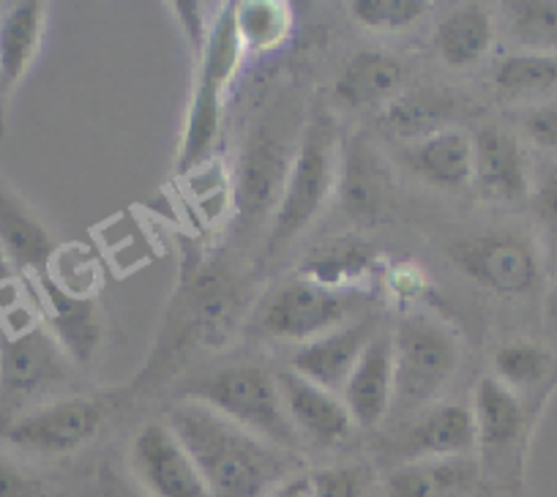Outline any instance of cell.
Instances as JSON below:
<instances>
[{
	"label": "cell",
	"mask_w": 557,
	"mask_h": 497,
	"mask_svg": "<svg viewBox=\"0 0 557 497\" xmlns=\"http://www.w3.org/2000/svg\"><path fill=\"white\" fill-rule=\"evenodd\" d=\"M347 312L350 296L345 290H329L309 279H293L262 298L255 325L262 336L296 341L301 347L345 325Z\"/></svg>",
	"instance_id": "6"
},
{
	"label": "cell",
	"mask_w": 557,
	"mask_h": 497,
	"mask_svg": "<svg viewBox=\"0 0 557 497\" xmlns=\"http://www.w3.org/2000/svg\"><path fill=\"white\" fill-rule=\"evenodd\" d=\"M235 25L246 50L271 52L293 34V9L285 0H240Z\"/></svg>",
	"instance_id": "31"
},
{
	"label": "cell",
	"mask_w": 557,
	"mask_h": 497,
	"mask_svg": "<svg viewBox=\"0 0 557 497\" xmlns=\"http://www.w3.org/2000/svg\"><path fill=\"white\" fill-rule=\"evenodd\" d=\"M339 170V137L331 117H318L307 126L287 173L285 191L271 219L268 252H278L298 238L323 213Z\"/></svg>",
	"instance_id": "3"
},
{
	"label": "cell",
	"mask_w": 557,
	"mask_h": 497,
	"mask_svg": "<svg viewBox=\"0 0 557 497\" xmlns=\"http://www.w3.org/2000/svg\"><path fill=\"white\" fill-rule=\"evenodd\" d=\"M454 112V101L437 90H412V94L391 99L383 112L385 129L401 140H424L435 132L446 129L448 115Z\"/></svg>",
	"instance_id": "28"
},
{
	"label": "cell",
	"mask_w": 557,
	"mask_h": 497,
	"mask_svg": "<svg viewBox=\"0 0 557 497\" xmlns=\"http://www.w3.org/2000/svg\"><path fill=\"white\" fill-rule=\"evenodd\" d=\"M479 464L473 457L410 459L385 479V497H475Z\"/></svg>",
	"instance_id": "18"
},
{
	"label": "cell",
	"mask_w": 557,
	"mask_h": 497,
	"mask_svg": "<svg viewBox=\"0 0 557 497\" xmlns=\"http://www.w3.org/2000/svg\"><path fill=\"white\" fill-rule=\"evenodd\" d=\"M134 479L151 497H213L168 424H146L128 451Z\"/></svg>",
	"instance_id": "9"
},
{
	"label": "cell",
	"mask_w": 557,
	"mask_h": 497,
	"mask_svg": "<svg viewBox=\"0 0 557 497\" xmlns=\"http://www.w3.org/2000/svg\"><path fill=\"white\" fill-rule=\"evenodd\" d=\"M347 9L361 28L396 34L416 25L432 7L426 0H352Z\"/></svg>",
	"instance_id": "33"
},
{
	"label": "cell",
	"mask_w": 557,
	"mask_h": 497,
	"mask_svg": "<svg viewBox=\"0 0 557 497\" xmlns=\"http://www.w3.org/2000/svg\"><path fill=\"white\" fill-rule=\"evenodd\" d=\"M342 208L361 227L388 222L394 211V175L383 153L367 140L356 137L342 153L339 175Z\"/></svg>",
	"instance_id": "12"
},
{
	"label": "cell",
	"mask_w": 557,
	"mask_h": 497,
	"mask_svg": "<svg viewBox=\"0 0 557 497\" xmlns=\"http://www.w3.org/2000/svg\"><path fill=\"white\" fill-rule=\"evenodd\" d=\"M268 497H312V479L304 473L293 475L285 484H278Z\"/></svg>",
	"instance_id": "40"
},
{
	"label": "cell",
	"mask_w": 557,
	"mask_h": 497,
	"mask_svg": "<svg viewBox=\"0 0 557 497\" xmlns=\"http://www.w3.org/2000/svg\"><path fill=\"white\" fill-rule=\"evenodd\" d=\"M290 164L293 157L287 153V146L271 132L260 129L251 137L233 178V208L244 222H257L268 213L273 216L278 197L285 191Z\"/></svg>",
	"instance_id": "10"
},
{
	"label": "cell",
	"mask_w": 557,
	"mask_h": 497,
	"mask_svg": "<svg viewBox=\"0 0 557 497\" xmlns=\"http://www.w3.org/2000/svg\"><path fill=\"white\" fill-rule=\"evenodd\" d=\"M533 208H535V216L557 233V167L546 170L541 175V181L535 184L533 189Z\"/></svg>",
	"instance_id": "38"
},
{
	"label": "cell",
	"mask_w": 557,
	"mask_h": 497,
	"mask_svg": "<svg viewBox=\"0 0 557 497\" xmlns=\"http://www.w3.org/2000/svg\"><path fill=\"white\" fill-rule=\"evenodd\" d=\"M312 497H361V475L352 468H329L309 475Z\"/></svg>",
	"instance_id": "36"
},
{
	"label": "cell",
	"mask_w": 557,
	"mask_h": 497,
	"mask_svg": "<svg viewBox=\"0 0 557 497\" xmlns=\"http://www.w3.org/2000/svg\"><path fill=\"white\" fill-rule=\"evenodd\" d=\"M189 184V197L197 206V211L206 216V222H219L233 206V175L224 167L222 159L213 157L195 173L186 175Z\"/></svg>",
	"instance_id": "32"
},
{
	"label": "cell",
	"mask_w": 557,
	"mask_h": 497,
	"mask_svg": "<svg viewBox=\"0 0 557 497\" xmlns=\"http://www.w3.org/2000/svg\"><path fill=\"white\" fill-rule=\"evenodd\" d=\"M492 88L506 101H528L530 107L552 101L557 94V58L539 52H511L492 72Z\"/></svg>",
	"instance_id": "26"
},
{
	"label": "cell",
	"mask_w": 557,
	"mask_h": 497,
	"mask_svg": "<svg viewBox=\"0 0 557 497\" xmlns=\"http://www.w3.org/2000/svg\"><path fill=\"white\" fill-rule=\"evenodd\" d=\"M388 282V290L394 296V301L399 303V309H410V303L421 301L424 293L430 290V279H426V271L418 263H396L394 269L385 274Z\"/></svg>",
	"instance_id": "35"
},
{
	"label": "cell",
	"mask_w": 557,
	"mask_h": 497,
	"mask_svg": "<svg viewBox=\"0 0 557 497\" xmlns=\"http://www.w3.org/2000/svg\"><path fill=\"white\" fill-rule=\"evenodd\" d=\"M479 443L473 410L468 405L443 402L432 408L410 432L412 459L470 457Z\"/></svg>",
	"instance_id": "23"
},
{
	"label": "cell",
	"mask_w": 557,
	"mask_h": 497,
	"mask_svg": "<svg viewBox=\"0 0 557 497\" xmlns=\"http://www.w3.org/2000/svg\"><path fill=\"white\" fill-rule=\"evenodd\" d=\"M184 399L208 405L240 430L278 448L296 451L301 446V435L287 415L276 377L262 366L240 363V366L219 369L213 375L191 383L184 392Z\"/></svg>",
	"instance_id": "2"
},
{
	"label": "cell",
	"mask_w": 557,
	"mask_h": 497,
	"mask_svg": "<svg viewBox=\"0 0 557 497\" xmlns=\"http://www.w3.org/2000/svg\"><path fill=\"white\" fill-rule=\"evenodd\" d=\"M282 402H285L287 415L293 426L301 435V440L320 443V446H336L347 440L352 432V419L347 413L345 402L334 392L314 386L307 377L296 372H278L276 375Z\"/></svg>",
	"instance_id": "15"
},
{
	"label": "cell",
	"mask_w": 557,
	"mask_h": 497,
	"mask_svg": "<svg viewBox=\"0 0 557 497\" xmlns=\"http://www.w3.org/2000/svg\"><path fill=\"white\" fill-rule=\"evenodd\" d=\"M374 336V325L361 320V323L339 325L329 331L320 339L307 341L293 352V372L307 377L314 386L325 392H342L356 369L358 358L363 356L367 345Z\"/></svg>",
	"instance_id": "16"
},
{
	"label": "cell",
	"mask_w": 557,
	"mask_h": 497,
	"mask_svg": "<svg viewBox=\"0 0 557 497\" xmlns=\"http://www.w3.org/2000/svg\"><path fill=\"white\" fill-rule=\"evenodd\" d=\"M36 293L52 339L61 345L69 361L88 366L104 339V325L94 298L85 293H72L52 274L36 276Z\"/></svg>",
	"instance_id": "11"
},
{
	"label": "cell",
	"mask_w": 557,
	"mask_h": 497,
	"mask_svg": "<svg viewBox=\"0 0 557 497\" xmlns=\"http://www.w3.org/2000/svg\"><path fill=\"white\" fill-rule=\"evenodd\" d=\"M224 88L227 85L197 74L195 94H191L184 132H181L178 153H175V175H181V178H186V175L195 173L197 167L213 159L219 129H222Z\"/></svg>",
	"instance_id": "21"
},
{
	"label": "cell",
	"mask_w": 557,
	"mask_h": 497,
	"mask_svg": "<svg viewBox=\"0 0 557 497\" xmlns=\"http://www.w3.org/2000/svg\"><path fill=\"white\" fill-rule=\"evenodd\" d=\"M451 260L470 282L503 298L530 296L544 276L533 240L506 229L462 238L451 246Z\"/></svg>",
	"instance_id": "5"
},
{
	"label": "cell",
	"mask_w": 557,
	"mask_h": 497,
	"mask_svg": "<svg viewBox=\"0 0 557 497\" xmlns=\"http://www.w3.org/2000/svg\"><path fill=\"white\" fill-rule=\"evenodd\" d=\"M47 28V3L20 0L0 14V85L7 96L36 63Z\"/></svg>",
	"instance_id": "19"
},
{
	"label": "cell",
	"mask_w": 557,
	"mask_h": 497,
	"mask_svg": "<svg viewBox=\"0 0 557 497\" xmlns=\"http://www.w3.org/2000/svg\"><path fill=\"white\" fill-rule=\"evenodd\" d=\"M168 426L200 470L213 497H268L298 475L296 451L278 448L240 430L200 402H178L168 410Z\"/></svg>",
	"instance_id": "1"
},
{
	"label": "cell",
	"mask_w": 557,
	"mask_h": 497,
	"mask_svg": "<svg viewBox=\"0 0 557 497\" xmlns=\"http://www.w3.org/2000/svg\"><path fill=\"white\" fill-rule=\"evenodd\" d=\"M394 402L426 405L457 375L462 350L451 331L426 314H405L394 334Z\"/></svg>",
	"instance_id": "4"
},
{
	"label": "cell",
	"mask_w": 557,
	"mask_h": 497,
	"mask_svg": "<svg viewBox=\"0 0 557 497\" xmlns=\"http://www.w3.org/2000/svg\"><path fill=\"white\" fill-rule=\"evenodd\" d=\"M0 497H45V492L34 475L0 457Z\"/></svg>",
	"instance_id": "37"
},
{
	"label": "cell",
	"mask_w": 557,
	"mask_h": 497,
	"mask_svg": "<svg viewBox=\"0 0 557 497\" xmlns=\"http://www.w3.org/2000/svg\"><path fill=\"white\" fill-rule=\"evenodd\" d=\"M69 377V356L45 325H20L0 339V394L12 405L52 392Z\"/></svg>",
	"instance_id": "8"
},
{
	"label": "cell",
	"mask_w": 557,
	"mask_h": 497,
	"mask_svg": "<svg viewBox=\"0 0 557 497\" xmlns=\"http://www.w3.org/2000/svg\"><path fill=\"white\" fill-rule=\"evenodd\" d=\"M552 372H555V356L544 345L530 339L506 341L492 358V377L511 388L519 399L549 383Z\"/></svg>",
	"instance_id": "29"
},
{
	"label": "cell",
	"mask_w": 557,
	"mask_h": 497,
	"mask_svg": "<svg viewBox=\"0 0 557 497\" xmlns=\"http://www.w3.org/2000/svg\"><path fill=\"white\" fill-rule=\"evenodd\" d=\"M500 9L508 39L522 52L557 58V0H508Z\"/></svg>",
	"instance_id": "30"
},
{
	"label": "cell",
	"mask_w": 557,
	"mask_h": 497,
	"mask_svg": "<svg viewBox=\"0 0 557 497\" xmlns=\"http://www.w3.org/2000/svg\"><path fill=\"white\" fill-rule=\"evenodd\" d=\"M401 77H405V66L399 58L385 50H361L339 72L334 94L350 110H367V107L394 99Z\"/></svg>",
	"instance_id": "22"
},
{
	"label": "cell",
	"mask_w": 557,
	"mask_h": 497,
	"mask_svg": "<svg viewBox=\"0 0 557 497\" xmlns=\"http://www.w3.org/2000/svg\"><path fill=\"white\" fill-rule=\"evenodd\" d=\"M173 9H175V17H178L181 25H184V34L189 36L191 45H195L197 52H200L208 36L206 17H202L200 12L202 7L200 3H195V0H181V3H173Z\"/></svg>",
	"instance_id": "39"
},
{
	"label": "cell",
	"mask_w": 557,
	"mask_h": 497,
	"mask_svg": "<svg viewBox=\"0 0 557 497\" xmlns=\"http://www.w3.org/2000/svg\"><path fill=\"white\" fill-rule=\"evenodd\" d=\"M407 162L412 173L430 186L459 191L473 184V137L446 126L424 140L412 142Z\"/></svg>",
	"instance_id": "20"
},
{
	"label": "cell",
	"mask_w": 557,
	"mask_h": 497,
	"mask_svg": "<svg viewBox=\"0 0 557 497\" xmlns=\"http://www.w3.org/2000/svg\"><path fill=\"white\" fill-rule=\"evenodd\" d=\"M372 246L358 238H339L331 240L329 246H320L301 263V279L323 285L329 290H345L356 282L367 279L374 271Z\"/></svg>",
	"instance_id": "27"
},
{
	"label": "cell",
	"mask_w": 557,
	"mask_h": 497,
	"mask_svg": "<svg viewBox=\"0 0 557 497\" xmlns=\"http://www.w3.org/2000/svg\"><path fill=\"white\" fill-rule=\"evenodd\" d=\"M470 410H473L479 443L484 448L517 446L519 437L524 435V426H528L522 399L492 375L479 381Z\"/></svg>",
	"instance_id": "24"
},
{
	"label": "cell",
	"mask_w": 557,
	"mask_h": 497,
	"mask_svg": "<svg viewBox=\"0 0 557 497\" xmlns=\"http://www.w3.org/2000/svg\"><path fill=\"white\" fill-rule=\"evenodd\" d=\"M492 39H495L492 14L481 3H468L441 20L435 30V50L446 66L468 69L490 52Z\"/></svg>",
	"instance_id": "25"
},
{
	"label": "cell",
	"mask_w": 557,
	"mask_h": 497,
	"mask_svg": "<svg viewBox=\"0 0 557 497\" xmlns=\"http://www.w3.org/2000/svg\"><path fill=\"white\" fill-rule=\"evenodd\" d=\"M519 126L535 148L557 153V99L528 107L519 117Z\"/></svg>",
	"instance_id": "34"
},
{
	"label": "cell",
	"mask_w": 557,
	"mask_h": 497,
	"mask_svg": "<svg viewBox=\"0 0 557 497\" xmlns=\"http://www.w3.org/2000/svg\"><path fill=\"white\" fill-rule=\"evenodd\" d=\"M342 402L358 430H377L394 405V339L374 334L342 388Z\"/></svg>",
	"instance_id": "14"
},
{
	"label": "cell",
	"mask_w": 557,
	"mask_h": 497,
	"mask_svg": "<svg viewBox=\"0 0 557 497\" xmlns=\"http://www.w3.org/2000/svg\"><path fill=\"white\" fill-rule=\"evenodd\" d=\"M473 186L490 202H519L530 195L528 159L513 132L503 126L475 132Z\"/></svg>",
	"instance_id": "13"
},
{
	"label": "cell",
	"mask_w": 557,
	"mask_h": 497,
	"mask_svg": "<svg viewBox=\"0 0 557 497\" xmlns=\"http://www.w3.org/2000/svg\"><path fill=\"white\" fill-rule=\"evenodd\" d=\"M9 285H14V265H12V260L7 258V252L0 249V290Z\"/></svg>",
	"instance_id": "41"
},
{
	"label": "cell",
	"mask_w": 557,
	"mask_h": 497,
	"mask_svg": "<svg viewBox=\"0 0 557 497\" xmlns=\"http://www.w3.org/2000/svg\"><path fill=\"white\" fill-rule=\"evenodd\" d=\"M7 104H9V96H7V90H3V85H0V140H7V132H9Z\"/></svg>",
	"instance_id": "42"
},
{
	"label": "cell",
	"mask_w": 557,
	"mask_h": 497,
	"mask_svg": "<svg viewBox=\"0 0 557 497\" xmlns=\"http://www.w3.org/2000/svg\"><path fill=\"white\" fill-rule=\"evenodd\" d=\"M0 249L7 252L14 269L30 271L34 276L50 274L55 258V240L50 229L3 181H0Z\"/></svg>",
	"instance_id": "17"
},
{
	"label": "cell",
	"mask_w": 557,
	"mask_h": 497,
	"mask_svg": "<svg viewBox=\"0 0 557 497\" xmlns=\"http://www.w3.org/2000/svg\"><path fill=\"white\" fill-rule=\"evenodd\" d=\"M104 410L90 397H61L14 415L3 426V440L20 451L61 457L88 446L101 430Z\"/></svg>",
	"instance_id": "7"
}]
</instances>
